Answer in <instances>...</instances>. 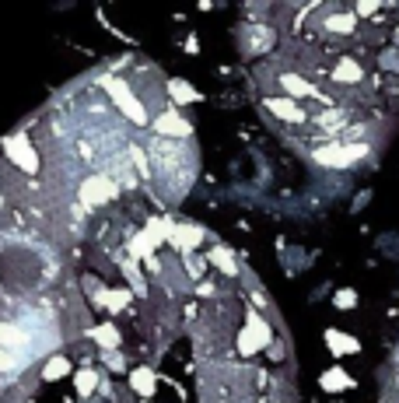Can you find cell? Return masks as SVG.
<instances>
[{
	"label": "cell",
	"instance_id": "obj_1",
	"mask_svg": "<svg viewBox=\"0 0 399 403\" xmlns=\"http://www.w3.org/2000/svg\"><path fill=\"white\" fill-rule=\"evenodd\" d=\"M371 155V144H364V141H336V144H322L312 151V161L322 165V168H351V165H358Z\"/></svg>",
	"mask_w": 399,
	"mask_h": 403
},
{
	"label": "cell",
	"instance_id": "obj_2",
	"mask_svg": "<svg viewBox=\"0 0 399 403\" xmlns=\"http://www.w3.org/2000/svg\"><path fill=\"white\" fill-rule=\"evenodd\" d=\"M270 340H274L270 322L263 320L256 309H249V312H245V326H242L239 340H235L239 354H242V358H252V354H259L263 347H270Z\"/></svg>",
	"mask_w": 399,
	"mask_h": 403
},
{
	"label": "cell",
	"instance_id": "obj_3",
	"mask_svg": "<svg viewBox=\"0 0 399 403\" xmlns=\"http://www.w3.org/2000/svg\"><path fill=\"white\" fill-rule=\"evenodd\" d=\"M105 91L113 95V102L120 106V113L126 116L130 123H137V126H147L151 123V116H147V109H144V102L126 88V81H120V78H109L105 81Z\"/></svg>",
	"mask_w": 399,
	"mask_h": 403
},
{
	"label": "cell",
	"instance_id": "obj_4",
	"mask_svg": "<svg viewBox=\"0 0 399 403\" xmlns=\"http://www.w3.org/2000/svg\"><path fill=\"white\" fill-rule=\"evenodd\" d=\"M78 197H81L84 207H102V203H109V200L120 197V183L109 179V175H88V179L81 183Z\"/></svg>",
	"mask_w": 399,
	"mask_h": 403
},
{
	"label": "cell",
	"instance_id": "obj_5",
	"mask_svg": "<svg viewBox=\"0 0 399 403\" xmlns=\"http://www.w3.org/2000/svg\"><path fill=\"white\" fill-rule=\"evenodd\" d=\"M263 109H266V113H270L277 123H287V126H309V123H312V113H309L301 102L284 98V95L266 98V102H263Z\"/></svg>",
	"mask_w": 399,
	"mask_h": 403
},
{
	"label": "cell",
	"instance_id": "obj_6",
	"mask_svg": "<svg viewBox=\"0 0 399 403\" xmlns=\"http://www.w3.org/2000/svg\"><path fill=\"white\" fill-rule=\"evenodd\" d=\"M4 155L14 161L25 175H36V172H39V165H42L39 151H36L25 137H4Z\"/></svg>",
	"mask_w": 399,
	"mask_h": 403
},
{
	"label": "cell",
	"instance_id": "obj_7",
	"mask_svg": "<svg viewBox=\"0 0 399 403\" xmlns=\"http://www.w3.org/2000/svg\"><path fill=\"white\" fill-rule=\"evenodd\" d=\"M207 239V228L197 225V221H179V225H172V245L182 252V256H190V252H197V245Z\"/></svg>",
	"mask_w": 399,
	"mask_h": 403
},
{
	"label": "cell",
	"instance_id": "obj_8",
	"mask_svg": "<svg viewBox=\"0 0 399 403\" xmlns=\"http://www.w3.org/2000/svg\"><path fill=\"white\" fill-rule=\"evenodd\" d=\"M155 130H158L161 137H193V123H186L182 116H179V109L172 106L168 113H161L158 120H155Z\"/></svg>",
	"mask_w": 399,
	"mask_h": 403
},
{
	"label": "cell",
	"instance_id": "obj_9",
	"mask_svg": "<svg viewBox=\"0 0 399 403\" xmlns=\"http://www.w3.org/2000/svg\"><path fill=\"white\" fill-rule=\"evenodd\" d=\"M130 389H133L137 397L151 400V397L158 393V375H155V368H151V364H137V368L130 372Z\"/></svg>",
	"mask_w": 399,
	"mask_h": 403
},
{
	"label": "cell",
	"instance_id": "obj_10",
	"mask_svg": "<svg viewBox=\"0 0 399 403\" xmlns=\"http://www.w3.org/2000/svg\"><path fill=\"white\" fill-rule=\"evenodd\" d=\"M319 386H322V393H347V389H354V379L340 364H333L329 372L319 375Z\"/></svg>",
	"mask_w": 399,
	"mask_h": 403
},
{
	"label": "cell",
	"instance_id": "obj_11",
	"mask_svg": "<svg viewBox=\"0 0 399 403\" xmlns=\"http://www.w3.org/2000/svg\"><path fill=\"white\" fill-rule=\"evenodd\" d=\"M207 263H214L224 277H239V260H235V252H232L228 245H214V249L207 252Z\"/></svg>",
	"mask_w": 399,
	"mask_h": 403
},
{
	"label": "cell",
	"instance_id": "obj_12",
	"mask_svg": "<svg viewBox=\"0 0 399 403\" xmlns=\"http://www.w3.org/2000/svg\"><path fill=\"white\" fill-rule=\"evenodd\" d=\"M133 302V291L130 287H105L98 295V305L109 309V312H126V305Z\"/></svg>",
	"mask_w": 399,
	"mask_h": 403
},
{
	"label": "cell",
	"instance_id": "obj_13",
	"mask_svg": "<svg viewBox=\"0 0 399 403\" xmlns=\"http://www.w3.org/2000/svg\"><path fill=\"white\" fill-rule=\"evenodd\" d=\"M165 91H168V98L175 102V106H190V102H200V91L190 84V81L182 78H172L165 84Z\"/></svg>",
	"mask_w": 399,
	"mask_h": 403
},
{
	"label": "cell",
	"instance_id": "obj_14",
	"mask_svg": "<svg viewBox=\"0 0 399 403\" xmlns=\"http://www.w3.org/2000/svg\"><path fill=\"white\" fill-rule=\"evenodd\" d=\"M88 337L102 347V351H116L123 344V337H120V330L113 326V322H102V326H95V330H88Z\"/></svg>",
	"mask_w": 399,
	"mask_h": 403
},
{
	"label": "cell",
	"instance_id": "obj_15",
	"mask_svg": "<svg viewBox=\"0 0 399 403\" xmlns=\"http://www.w3.org/2000/svg\"><path fill=\"white\" fill-rule=\"evenodd\" d=\"M326 344H329V351L340 358V354H358L361 344L354 337H347V333H340V330H326Z\"/></svg>",
	"mask_w": 399,
	"mask_h": 403
},
{
	"label": "cell",
	"instance_id": "obj_16",
	"mask_svg": "<svg viewBox=\"0 0 399 403\" xmlns=\"http://www.w3.org/2000/svg\"><path fill=\"white\" fill-rule=\"evenodd\" d=\"M25 340H28V337H25L18 326H11V322H0V347H4V351H14V354H18V351L25 347Z\"/></svg>",
	"mask_w": 399,
	"mask_h": 403
},
{
	"label": "cell",
	"instance_id": "obj_17",
	"mask_svg": "<svg viewBox=\"0 0 399 403\" xmlns=\"http://www.w3.org/2000/svg\"><path fill=\"white\" fill-rule=\"evenodd\" d=\"M67 372H71V362H67L63 354H53L49 362L42 364V379H46V382H56V379H63Z\"/></svg>",
	"mask_w": 399,
	"mask_h": 403
},
{
	"label": "cell",
	"instance_id": "obj_18",
	"mask_svg": "<svg viewBox=\"0 0 399 403\" xmlns=\"http://www.w3.org/2000/svg\"><path fill=\"white\" fill-rule=\"evenodd\" d=\"M155 249H158V242L151 239L147 232H137V235L130 239V252H133V256H144V260H151V256H155Z\"/></svg>",
	"mask_w": 399,
	"mask_h": 403
},
{
	"label": "cell",
	"instance_id": "obj_19",
	"mask_svg": "<svg viewBox=\"0 0 399 403\" xmlns=\"http://www.w3.org/2000/svg\"><path fill=\"white\" fill-rule=\"evenodd\" d=\"M74 386H78L81 397H91L98 389V372L95 368H81L78 375H74Z\"/></svg>",
	"mask_w": 399,
	"mask_h": 403
},
{
	"label": "cell",
	"instance_id": "obj_20",
	"mask_svg": "<svg viewBox=\"0 0 399 403\" xmlns=\"http://www.w3.org/2000/svg\"><path fill=\"white\" fill-rule=\"evenodd\" d=\"M375 63H378L382 71H393V74H399V49H396V46L378 49V53H375Z\"/></svg>",
	"mask_w": 399,
	"mask_h": 403
},
{
	"label": "cell",
	"instance_id": "obj_21",
	"mask_svg": "<svg viewBox=\"0 0 399 403\" xmlns=\"http://www.w3.org/2000/svg\"><path fill=\"white\" fill-rule=\"evenodd\" d=\"M120 267H123V274H126V281H130V287H133L137 295H144V291H147V284H144V274L133 267V260H123Z\"/></svg>",
	"mask_w": 399,
	"mask_h": 403
},
{
	"label": "cell",
	"instance_id": "obj_22",
	"mask_svg": "<svg viewBox=\"0 0 399 403\" xmlns=\"http://www.w3.org/2000/svg\"><path fill=\"white\" fill-rule=\"evenodd\" d=\"M25 362H28V358H21V354L0 347V372H18V368H25Z\"/></svg>",
	"mask_w": 399,
	"mask_h": 403
},
{
	"label": "cell",
	"instance_id": "obj_23",
	"mask_svg": "<svg viewBox=\"0 0 399 403\" xmlns=\"http://www.w3.org/2000/svg\"><path fill=\"white\" fill-rule=\"evenodd\" d=\"M336 309H354L358 305V291H351V287H343V291H336Z\"/></svg>",
	"mask_w": 399,
	"mask_h": 403
},
{
	"label": "cell",
	"instance_id": "obj_24",
	"mask_svg": "<svg viewBox=\"0 0 399 403\" xmlns=\"http://www.w3.org/2000/svg\"><path fill=\"white\" fill-rule=\"evenodd\" d=\"M378 11H382L378 0H361V4H354V14H358V18H371V14H378Z\"/></svg>",
	"mask_w": 399,
	"mask_h": 403
},
{
	"label": "cell",
	"instance_id": "obj_25",
	"mask_svg": "<svg viewBox=\"0 0 399 403\" xmlns=\"http://www.w3.org/2000/svg\"><path fill=\"white\" fill-rule=\"evenodd\" d=\"M144 403H151V400H144Z\"/></svg>",
	"mask_w": 399,
	"mask_h": 403
}]
</instances>
